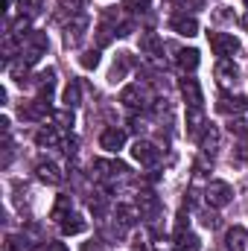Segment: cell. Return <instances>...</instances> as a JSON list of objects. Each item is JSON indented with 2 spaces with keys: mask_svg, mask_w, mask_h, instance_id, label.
<instances>
[{
  "mask_svg": "<svg viewBox=\"0 0 248 251\" xmlns=\"http://www.w3.org/2000/svg\"><path fill=\"white\" fill-rule=\"evenodd\" d=\"M149 6V0H125L123 9H128V12H143Z\"/></svg>",
  "mask_w": 248,
  "mask_h": 251,
  "instance_id": "d590c367",
  "label": "cell"
},
{
  "mask_svg": "<svg viewBox=\"0 0 248 251\" xmlns=\"http://www.w3.org/2000/svg\"><path fill=\"white\" fill-rule=\"evenodd\" d=\"M82 251H99V246H97V243H94V246L88 243V246H85V249H82Z\"/></svg>",
  "mask_w": 248,
  "mask_h": 251,
  "instance_id": "74e56055",
  "label": "cell"
},
{
  "mask_svg": "<svg viewBox=\"0 0 248 251\" xmlns=\"http://www.w3.org/2000/svg\"><path fill=\"white\" fill-rule=\"evenodd\" d=\"M26 249H29V243H26V237H21V234H9L6 243H3V251H26Z\"/></svg>",
  "mask_w": 248,
  "mask_h": 251,
  "instance_id": "f546056e",
  "label": "cell"
},
{
  "mask_svg": "<svg viewBox=\"0 0 248 251\" xmlns=\"http://www.w3.org/2000/svg\"><path fill=\"white\" fill-rule=\"evenodd\" d=\"M47 32H29L24 41H21V56H24V64H35L44 53H47Z\"/></svg>",
  "mask_w": 248,
  "mask_h": 251,
  "instance_id": "6da1fadb",
  "label": "cell"
},
{
  "mask_svg": "<svg viewBox=\"0 0 248 251\" xmlns=\"http://www.w3.org/2000/svg\"><path fill=\"white\" fill-rule=\"evenodd\" d=\"M47 114H50V100H41V97L21 108V117L24 120H44Z\"/></svg>",
  "mask_w": 248,
  "mask_h": 251,
  "instance_id": "7c38bea8",
  "label": "cell"
},
{
  "mask_svg": "<svg viewBox=\"0 0 248 251\" xmlns=\"http://www.w3.org/2000/svg\"><path fill=\"white\" fill-rule=\"evenodd\" d=\"M175 62H178V67L181 70H196L198 67V62H201V56H198V50H178V56H175Z\"/></svg>",
  "mask_w": 248,
  "mask_h": 251,
  "instance_id": "7402d4cb",
  "label": "cell"
},
{
  "mask_svg": "<svg viewBox=\"0 0 248 251\" xmlns=\"http://www.w3.org/2000/svg\"><path fill=\"white\" fill-rule=\"evenodd\" d=\"M204 199H207L210 207H225V204L234 199V190H231L228 181H210L207 190H204Z\"/></svg>",
  "mask_w": 248,
  "mask_h": 251,
  "instance_id": "277c9868",
  "label": "cell"
},
{
  "mask_svg": "<svg viewBox=\"0 0 248 251\" xmlns=\"http://www.w3.org/2000/svg\"><path fill=\"white\" fill-rule=\"evenodd\" d=\"M35 143H38L41 149H53V146H62V140H59V131H56V128H41V131L35 134Z\"/></svg>",
  "mask_w": 248,
  "mask_h": 251,
  "instance_id": "cb8c5ba5",
  "label": "cell"
},
{
  "mask_svg": "<svg viewBox=\"0 0 248 251\" xmlns=\"http://www.w3.org/2000/svg\"><path fill=\"white\" fill-rule=\"evenodd\" d=\"M85 29H88V15L85 12H76L64 29V44L67 47H79V41L85 38Z\"/></svg>",
  "mask_w": 248,
  "mask_h": 251,
  "instance_id": "5b68a950",
  "label": "cell"
},
{
  "mask_svg": "<svg viewBox=\"0 0 248 251\" xmlns=\"http://www.w3.org/2000/svg\"><path fill=\"white\" fill-rule=\"evenodd\" d=\"M123 143H125V131L117 128V126H111V128H105V131L99 134V146H102L105 152H117V149H123Z\"/></svg>",
  "mask_w": 248,
  "mask_h": 251,
  "instance_id": "30bf717a",
  "label": "cell"
},
{
  "mask_svg": "<svg viewBox=\"0 0 248 251\" xmlns=\"http://www.w3.org/2000/svg\"><path fill=\"white\" fill-rule=\"evenodd\" d=\"M88 228V222L82 219V216H76V213H67V219L62 222V231L64 234H82Z\"/></svg>",
  "mask_w": 248,
  "mask_h": 251,
  "instance_id": "83f0119b",
  "label": "cell"
},
{
  "mask_svg": "<svg viewBox=\"0 0 248 251\" xmlns=\"http://www.w3.org/2000/svg\"><path fill=\"white\" fill-rule=\"evenodd\" d=\"M35 173H38V178H41L44 184H62V181H64L62 170H59L53 161H41V164L35 167Z\"/></svg>",
  "mask_w": 248,
  "mask_h": 251,
  "instance_id": "2e32d148",
  "label": "cell"
},
{
  "mask_svg": "<svg viewBox=\"0 0 248 251\" xmlns=\"http://www.w3.org/2000/svg\"><path fill=\"white\" fill-rule=\"evenodd\" d=\"M140 53L149 56V59H161V56H164V41L158 38V32L146 29V32L140 35Z\"/></svg>",
  "mask_w": 248,
  "mask_h": 251,
  "instance_id": "ba28073f",
  "label": "cell"
},
{
  "mask_svg": "<svg viewBox=\"0 0 248 251\" xmlns=\"http://www.w3.org/2000/svg\"><path fill=\"white\" fill-rule=\"evenodd\" d=\"M35 88H38V97L41 100H50L53 88H56V70H44L35 76Z\"/></svg>",
  "mask_w": 248,
  "mask_h": 251,
  "instance_id": "d6986e66",
  "label": "cell"
},
{
  "mask_svg": "<svg viewBox=\"0 0 248 251\" xmlns=\"http://www.w3.org/2000/svg\"><path fill=\"white\" fill-rule=\"evenodd\" d=\"M41 9H44L41 0H18V15L21 18H35V15H41Z\"/></svg>",
  "mask_w": 248,
  "mask_h": 251,
  "instance_id": "484cf974",
  "label": "cell"
},
{
  "mask_svg": "<svg viewBox=\"0 0 248 251\" xmlns=\"http://www.w3.org/2000/svg\"><path fill=\"white\" fill-rule=\"evenodd\" d=\"M131 67V59H128V53H117V62H114V67H111V73H108V79L117 85L120 79L125 76V70Z\"/></svg>",
  "mask_w": 248,
  "mask_h": 251,
  "instance_id": "d4e9b609",
  "label": "cell"
},
{
  "mask_svg": "<svg viewBox=\"0 0 248 251\" xmlns=\"http://www.w3.org/2000/svg\"><path fill=\"white\" fill-rule=\"evenodd\" d=\"M170 29L178 32V35H184V38L198 35V24H196V18H187V15H175V18H170Z\"/></svg>",
  "mask_w": 248,
  "mask_h": 251,
  "instance_id": "8fae6325",
  "label": "cell"
},
{
  "mask_svg": "<svg viewBox=\"0 0 248 251\" xmlns=\"http://www.w3.org/2000/svg\"><path fill=\"white\" fill-rule=\"evenodd\" d=\"M79 97H82L79 82H76V79H70V85L64 88V105H67V108H76V105H79Z\"/></svg>",
  "mask_w": 248,
  "mask_h": 251,
  "instance_id": "f1b7e54d",
  "label": "cell"
},
{
  "mask_svg": "<svg viewBox=\"0 0 248 251\" xmlns=\"http://www.w3.org/2000/svg\"><path fill=\"white\" fill-rule=\"evenodd\" d=\"M225 249L228 251H246L248 249V231L246 228H240V225L228 228V234H225Z\"/></svg>",
  "mask_w": 248,
  "mask_h": 251,
  "instance_id": "4fadbf2b",
  "label": "cell"
},
{
  "mask_svg": "<svg viewBox=\"0 0 248 251\" xmlns=\"http://www.w3.org/2000/svg\"><path fill=\"white\" fill-rule=\"evenodd\" d=\"M47 251H67L64 243H47Z\"/></svg>",
  "mask_w": 248,
  "mask_h": 251,
  "instance_id": "8d00e7d4",
  "label": "cell"
},
{
  "mask_svg": "<svg viewBox=\"0 0 248 251\" xmlns=\"http://www.w3.org/2000/svg\"><path fill=\"white\" fill-rule=\"evenodd\" d=\"M228 128H231V134H237V158L240 161H248V123L237 120V123H231Z\"/></svg>",
  "mask_w": 248,
  "mask_h": 251,
  "instance_id": "5bb4252c",
  "label": "cell"
},
{
  "mask_svg": "<svg viewBox=\"0 0 248 251\" xmlns=\"http://www.w3.org/2000/svg\"><path fill=\"white\" fill-rule=\"evenodd\" d=\"M79 64H82L85 70H94V67L99 64V50H88V53H82V59H79Z\"/></svg>",
  "mask_w": 248,
  "mask_h": 251,
  "instance_id": "1f68e13d",
  "label": "cell"
},
{
  "mask_svg": "<svg viewBox=\"0 0 248 251\" xmlns=\"http://www.w3.org/2000/svg\"><path fill=\"white\" fill-rule=\"evenodd\" d=\"M111 18H114V12H105V24H99V29H97V41H99V47H105V44L114 38V32H117V26H111Z\"/></svg>",
  "mask_w": 248,
  "mask_h": 251,
  "instance_id": "603a6c76",
  "label": "cell"
},
{
  "mask_svg": "<svg viewBox=\"0 0 248 251\" xmlns=\"http://www.w3.org/2000/svg\"><path fill=\"white\" fill-rule=\"evenodd\" d=\"M198 140H201V149H204L207 155H216V152H219V128H216V126H207Z\"/></svg>",
  "mask_w": 248,
  "mask_h": 251,
  "instance_id": "ffe728a7",
  "label": "cell"
},
{
  "mask_svg": "<svg viewBox=\"0 0 248 251\" xmlns=\"http://www.w3.org/2000/svg\"><path fill=\"white\" fill-rule=\"evenodd\" d=\"M243 26H246V32H248V12L243 15Z\"/></svg>",
  "mask_w": 248,
  "mask_h": 251,
  "instance_id": "f35d334b",
  "label": "cell"
},
{
  "mask_svg": "<svg viewBox=\"0 0 248 251\" xmlns=\"http://www.w3.org/2000/svg\"><path fill=\"white\" fill-rule=\"evenodd\" d=\"M137 210H140V216L155 219V216L161 213V201H158V196H152V193H140V196H137Z\"/></svg>",
  "mask_w": 248,
  "mask_h": 251,
  "instance_id": "9a60e30c",
  "label": "cell"
},
{
  "mask_svg": "<svg viewBox=\"0 0 248 251\" xmlns=\"http://www.w3.org/2000/svg\"><path fill=\"white\" fill-rule=\"evenodd\" d=\"M53 120L62 126V128H70V126H73V111H70V108H64V111H53Z\"/></svg>",
  "mask_w": 248,
  "mask_h": 251,
  "instance_id": "d6a6232c",
  "label": "cell"
},
{
  "mask_svg": "<svg viewBox=\"0 0 248 251\" xmlns=\"http://www.w3.org/2000/svg\"><path fill=\"white\" fill-rule=\"evenodd\" d=\"M67 207H70V196H59V201H56V207H53V219H56V222H64V219H67V216H64Z\"/></svg>",
  "mask_w": 248,
  "mask_h": 251,
  "instance_id": "4dcf8cb0",
  "label": "cell"
},
{
  "mask_svg": "<svg viewBox=\"0 0 248 251\" xmlns=\"http://www.w3.org/2000/svg\"><path fill=\"white\" fill-rule=\"evenodd\" d=\"M178 88H181V94H184V100H187L190 108H201V105H204V97H201V85H198V79L184 76V79L178 82Z\"/></svg>",
  "mask_w": 248,
  "mask_h": 251,
  "instance_id": "8992f818",
  "label": "cell"
},
{
  "mask_svg": "<svg viewBox=\"0 0 248 251\" xmlns=\"http://www.w3.org/2000/svg\"><path fill=\"white\" fill-rule=\"evenodd\" d=\"M216 79H219V85L231 88V85L240 82V67L231 62V59H219L216 62Z\"/></svg>",
  "mask_w": 248,
  "mask_h": 251,
  "instance_id": "9c48e42d",
  "label": "cell"
},
{
  "mask_svg": "<svg viewBox=\"0 0 248 251\" xmlns=\"http://www.w3.org/2000/svg\"><path fill=\"white\" fill-rule=\"evenodd\" d=\"M246 3H248V0H246Z\"/></svg>",
  "mask_w": 248,
  "mask_h": 251,
  "instance_id": "ab89813d",
  "label": "cell"
},
{
  "mask_svg": "<svg viewBox=\"0 0 248 251\" xmlns=\"http://www.w3.org/2000/svg\"><path fill=\"white\" fill-rule=\"evenodd\" d=\"M243 108H246V100L237 97V94H234V97H231V94H222L219 102H216V111H219V114H240Z\"/></svg>",
  "mask_w": 248,
  "mask_h": 251,
  "instance_id": "e0dca14e",
  "label": "cell"
},
{
  "mask_svg": "<svg viewBox=\"0 0 248 251\" xmlns=\"http://www.w3.org/2000/svg\"><path fill=\"white\" fill-rule=\"evenodd\" d=\"M201 128H207L201 108H190V111H187V131H190L193 137H201Z\"/></svg>",
  "mask_w": 248,
  "mask_h": 251,
  "instance_id": "44dd1931",
  "label": "cell"
},
{
  "mask_svg": "<svg viewBox=\"0 0 248 251\" xmlns=\"http://www.w3.org/2000/svg\"><path fill=\"white\" fill-rule=\"evenodd\" d=\"M207 41H210V50L219 56V59H228L240 50V41L228 32H207Z\"/></svg>",
  "mask_w": 248,
  "mask_h": 251,
  "instance_id": "7a4b0ae2",
  "label": "cell"
},
{
  "mask_svg": "<svg viewBox=\"0 0 248 251\" xmlns=\"http://www.w3.org/2000/svg\"><path fill=\"white\" fill-rule=\"evenodd\" d=\"M201 225L213 231V228H219V216H216L213 210H204V213H201Z\"/></svg>",
  "mask_w": 248,
  "mask_h": 251,
  "instance_id": "e575fe53",
  "label": "cell"
},
{
  "mask_svg": "<svg viewBox=\"0 0 248 251\" xmlns=\"http://www.w3.org/2000/svg\"><path fill=\"white\" fill-rule=\"evenodd\" d=\"M131 158H134L137 164H143V167H155V164L161 161V149H158L155 143H149V140H134Z\"/></svg>",
  "mask_w": 248,
  "mask_h": 251,
  "instance_id": "3957f363",
  "label": "cell"
},
{
  "mask_svg": "<svg viewBox=\"0 0 248 251\" xmlns=\"http://www.w3.org/2000/svg\"><path fill=\"white\" fill-rule=\"evenodd\" d=\"M117 222H120V228H131L134 222H137V210L134 207H128V204H117Z\"/></svg>",
  "mask_w": 248,
  "mask_h": 251,
  "instance_id": "4316f807",
  "label": "cell"
},
{
  "mask_svg": "<svg viewBox=\"0 0 248 251\" xmlns=\"http://www.w3.org/2000/svg\"><path fill=\"white\" fill-rule=\"evenodd\" d=\"M120 102H123L125 108H143V105H149V94L140 85H128L120 94Z\"/></svg>",
  "mask_w": 248,
  "mask_h": 251,
  "instance_id": "52a82bcc",
  "label": "cell"
},
{
  "mask_svg": "<svg viewBox=\"0 0 248 251\" xmlns=\"http://www.w3.org/2000/svg\"><path fill=\"white\" fill-rule=\"evenodd\" d=\"M29 64H12V79L18 82V85H24L26 82V76H29V70H26Z\"/></svg>",
  "mask_w": 248,
  "mask_h": 251,
  "instance_id": "836d02e7",
  "label": "cell"
},
{
  "mask_svg": "<svg viewBox=\"0 0 248 251\" xmlns=\"http://www.w3.org/2000/svg\"><path fill=\"white\" fill-rule=\"evenodd\" d=\"M201 249V243H198V237L193 234V231H187L184 225L175 231V251H198Z\"/></svg>",
  "mask_w": 248,
  "mask_h": 251,
  "instance_id": "ac0fdd59",
  "label": "cell"
}]
</instances>
